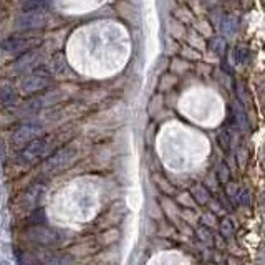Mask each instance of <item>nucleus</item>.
<instances>
[{
	"label": "nucleus",
	"instance_id": "obj_10",
	"mask_svg": "<svg viewBox=\"0 0 265 265\" xmlns=\"http://www.w3.org/2000/svg\"><path fill=\"white\" fill-rule=\"evenodd\" d=\"M234 113H235V121L239 124L240 128H247V118H246V113L242 111V108L239 106V104H235L234 106Z\"/></svg>",
	"mask_w": 265,
	"mask_h": 265
},
{
	"label": "nucleus",
	"instance_id": "obj_18",
	"mask_svg": "<svg viewBox=\"0 0 265 265\" xmlns=\"http://www.w3.org/2000/svg\"><path fill=\"white\" fill-rule=\"evenodd\" d=\"M0 265H10L5 259H0Z\"/></svg>",
	"mask_w": 265,
	"mask_h": 265
},
{
	"label": "nucleus",
	"instance_id": "obj_3",
	"mask_svg": "<svg viewBox=\"0 0 265 265\" xmlns=\"http://www.w3.org/2000/svg\"><path fill=\"white\" fill-rule=\"evenodd\" d=\"M45 148H47L45 139H35V141H32L30 144H27V148L22 152V159L23 161H33L40 154H43Z\"/></svg>",
	"mask_w": 265,
	"mask_h": 265
},
{
	"label": "nucleus",
	"instance_id": "obj_2",
	"mask_svg": "<svg viewBox=\"0 0 265 265\" xmlns=\"http://www.w3.org/2000/svg\"><path fill=\"white\" fill-rule=\"evenodd\" d=\"M47 22L45 12L33 10V12H23V15L18 18V27L22 30H37L42 29Z\"/></svg>",
	"mask_w": 265,
	"mask_h": 265
},
{
	"label": "nucleus",
	"instance_id": "obj_4",
	"mask_svg": "<svg viewBox=\"0 0 265 265\" xmlns=\"http://www.w3.org/2000/svg\"><path fill=\"white\" fill-rule=\"evenodd\" d=\"M48 85V78L43 75H32V76H27L22 83V88L23 91L27 93H32V91H38L42 88H45Z\"/></svg>",
	"mask_w": 265,
	"mask_h": 265
},
{
	"label": "nucleus",
	"instance_id": "obj_5",
	"mask_svg": "<svg viewBox=\"0 0 265 265\" xmlns=\"http://www.w3.org/2000/svg\"><path fill=\"white\" fill-rule=\"evenodd\" d=\"M50 3V0H20V7L23 12L43 10Z\"/></svg>",
	"mask_w": 265,
	"mask_h": 265
},
{
	"label": "nucleus",
	"instance_id": "obj_1",
	"mask_svg": "<svg viewBox=\"0 0 265 265\" xmlns=\"http://www.w3.org/2000/svg\"><path fill=\"white\" fill-rule=\"evenodd\" d=\"M42 131V126L35 123H29L20 126L17 131L12 136V141L17 146H25V144H30L32 141H35V138L38 136V132Z\"/></svg>",
	"mask_w": 265,
	"mask_h": 265
},
{
	"label": "nucleus",
	"instance_id": "obj_13",
	"mask_svg": "<svg viewBox=\"0 0 265 265\" xmlns=\"http://www.w3.org/2000/svg\"><path fill=\"white\" fill-rule=\"evenodd\" d=\"M235 60L239 63H244L247 60V48H242V47H237L235 48Z\"/></svg>",
	"mask_w": 265,
	"mask_h": 265
},
{
	"label": "nucleus",
	"instance_id": "obj_11",
	"mask_svg": "<svg viewBox=\"0 0 265 265\" xmlns=\"http://www.w3.org/2000/svg\"><path fill=\"white\" fill-rule=\"evenodd\" d=\"M220 234L224 237H232V234H234V226L229 219H224L220 222Z\"/></svg>",
	"mask_w": 265,
	"mask_h": 265
},
{
	"label": "nucleus",
	"instance_id": "obj_8",
	"mask_svg": "<svg viewBox=\"0 0 265 265\" xmlns=\"http://www.w3.org/2000/svg\"><path fill=\"white\" fill-rule=\"evenodd\" d=\"M17 99V95H15V91L12 90L9 86H3L0 88V101L3 104H12Z\"/></svg>",
	"mask_w": 265,
	"mask_h": 265
},
{
	"label": "nucleus",
	"instance_id": "obj_6",
	"mask_svg": "<svg viewBox=\"0 0 265 265\" xmlns=\"http://www.w3.org/2000/svg\"><path fill=\"white\" fill-rule=\"evenodd\" d=\"M2 47L9 51H17V50H22V48L27 47V40L20 38V37H12V38H7L5 42L2 43Z\"/></svg>",
	"mask_w": 265,
	"mask_h": 265
},
{
	"label": "nucleus",
	"instance_id": "obj_16",
	"mask_svg": "<svg viewBox=\"0 0 265 265\" xmlns=\"http://www.w3.org/2000/svg\"><path fill=\"white\" fill-rule=\"evenodd\" d=\"M239 186H235V184H232V182H227V194L229 196H232V198H235L237 194H239Z\"/></svg>",
	"mask_w": 265,
	"mask_h": 265
},
{
	"label": "nucleus",
	"instance_id": "obj_14",
	"mask_svg": "<svg viewBox=\"0 0 265 265\" xmlns=\"http://www.w3.org/2000/svg\"><path fill=\"white\" fill-rule=\"evenodd\" d=\"M219 144H220V148H222L224 151H229L231 143H229V136L226 134V132H220V134H219Z\"/></svg>",
	"mask_w": 265,
	"mask_h": 265
},
{
	"label": "nucleus",
	"instance_id": "obj_19",
	"mask_svg": "<svg viewBox=\"0 0 265 265\" xmlns=\"http://www.w3.org/2000/svg\"><path fill=\"white\" fill-rule=\"evenodd\" d=\"M0 199H2V196H0Z\"/></svg>",
	"mask_w": 265,
	"mask_h": 265
},
{
	"label": "nucleus",
	"instance_id": "obj_7",
	"mask_svg": "<svg viewBox=\"0 0 265 265\" xmlns=\"http://www.w3.org/2000/svg\"><path fill=\"white\" fill-rule=\"evenodd\" d=\"M191 194L198 204H206L209 200V191L202 186V184H196V186L191 189Z\"/></svg>",
	"mask_w": 265,
	"mask_h": 265
},
{
	"label": "nucleus",
	"instance_id": "obj_12",
	"mask_svg": "<svg viewBox=\"0 0 265 265\" xmlns=\"http://www.w3.org/2000/svg\"><path fill=\"white\" fill-rule=\"evenodd\" d=\"M229 178H231V172H229V167L222 163V164L219 166V179L222 181V182H229Z\"/></svg>",
	"mask_w": 265,
	"mask_h": 265
},
{
	"label": "nucleus",
	"instance_id": "obj_9",
	"mask_svg": "<svg viewBox=\"0 0 265 265\" xmlns=\"http://www.w3.org/2000/svg\"><path fill=\"white\" fill-rule=\"evenodd\" d=\"M222 30H224V33H227V35H232L234 32L237 30V22H235V18L234 17H226L224 18V22H222Z\"/></svg>",
	"mask_w": 265,
	"mask_h": 265
},
{
	"label": "nucleus",
	"instance_id": "obj_15",
	"mask_svg": "<svg viewBox=\"0 0 265 265\" xmlns=\"http://www.w3.org/2000/svg\"><path fill=\"white\" fill-rule=\"evenodd\" d=\"M45 265H71V260L65 259V257H58V259L48 260Z\"/></svg>",
	"mask_w": 265,
	"mask_h": 265
},
{
	"label": "nucleus",
	"instance_id": "obj_17",
	"mask_svg": "<svg viewBox=\"0 0 265 265\" xmlns=\"http://www.w3.org/2000/svg\"><path fill=\"white\" fill-rule=\"evenodd\" d=\"M199 235H200V239H204V240H211V235H207V229H199Z\"/></svg>",
	"mask_w": 265,
	"mask_h": 265
}]
</instances>
